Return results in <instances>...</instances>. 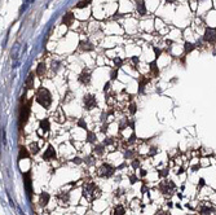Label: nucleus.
<instances>
[{"instance_id":"obj_1","label":"nucleus","mask_w":216,"mask_h":215,"mask_svg":"<svg viewBox=\"0 0 216 215\" xmlns=\"http://www.w3.org/2000/svg\"><path fill=\"white\" fill-rule=\"evenodd\" d=\"M25 97L26 95H22L21 97V105H20V115H18V127L20 130H22V127L26 124L27 119H29V115H30V106H31V102H32V98L31 100L27 101V104H25Z\"/></svg>"},{"instance_id":"obj_2","label":"nucleus","mask_w":216,"mask_h":215,"mask_svg":"<svg viewBox=\"0 0 216 215\" xmlns=\"http://www.w3.org/2000/svg\"><path fill=\"white\" fill-rule=\"evenodd\" d=\"M100 196H101V191L93 181H88L83 185V197L88 202H93Z\"/></svg>"},{"instance_id":"obj_3","label":"nucleus","mask_w":216,"mask_h":215,"mask_svg":"<svg viewBox=\"0 0 216 215\" xmlns=\"http://www.w3.org/2000/svg\"><path fill=\"white\" fill-rule=\"evenodd\" d=\"M35 100L39 105H42L44 109H49V106L52 105V93L49 92V90L44 87H40L39 90L36 91V96H35Z\"/></svg>"},{"instance_id":"obj_4","label":"nucleus","mask_w":216,"mask_h":215,"mask_svg":"<svg viewBox=\"0 0 216 215\" xmlns=\"http://www.w3.org/2000/svg\"><path fill=\"white\" fill-rule=\"evenodd\" d=\"M115 168L113 166L107 165V163H104V165L100 166L99 171H97V175L99 176H102V178H110V176L114 174Z\"/></svg>"},{"instance_id":"obj_5","label":"nucleus","mask_w":216,"mask_h":215,"mask_svg":"<svg viewBox=\"0 0 216 215\" xmlns=\"http://www.w3.org/2000/svg\"><path fill=\"white\" fill-rule=\"evenodd\" d=\"M83 104H84V109H86V110H92L93 108L97 106V100L93 95L87 93L83 97Z\"/></svg>"},{"instance_id":"obj_6","label":"nucleus","mask_w":216,"mask_h":215,"mask_svg":"<svg viewBox=\"0 0 216 215\" xmlns=\"http://www.w3.org/2000/svg\"><path fill=\"white\" fill-rule=\"evenodd\" d=\"M24 184L26 189V194L30 199L32 198V180H31V172L24 174Z\"/></svg>"},{"instance_id":"obj_7","label":"nucleus","mask_w":216,"mask_h":215,"mask_svg":"<svg viewBox=\"0 0 216 215\" xmlns=\"http://www.w3.org/2000/svg\"><path fill=\"white\" fill-rule=\"evenodd\" d=\"M203 40L206 43H210V44H216V28L212 27H207L203 34Z\"/></svg>"},{"instance_id":"obj_8","label":"nucleus","mask_w":216,"mask_h":215,"mask_svg":"<svg viewBox=\"0 0 216 215\" xmlns=\"http://www.w3.org/2000/svg\"><path fill=\"white\" fill-rule=\"evenodd\" d=\"M159 188H161V192L163 194H172V191H173V188H175V184L173 183H171V181H163V183L159 185Z\"/></svg>"},{"instance_id":"obj_9","label":"nucleus","mask_w":216,"mask_h":215,"mask_svg":"<svg viewBox=\"0 0 216 215\" xmlns=\"http://www.w3.org/2000/svg\"><path fill=\"white\" fill-rule=\"evenodd\" d=\"M78 80H79V83H82V84H84V85L89 84V82H91V73H89V70H83L82 74L79 75Z\"/></svg>"},{"instance_id":"obj_10","label":"nucleus","mask_w":216,"mask_h":215,"mask_svg":"<svg viewBox=\"0 0 216 215\" xmlns=\"http://www.w3.org/2000/svg\"><path fill=\"white\" fill-rule=\"evenodd\" d=\"M43 159H45V161L56 159V152H55L52 145H48V149L45 150V153L43 154Z\"/></svg>"},{"instance_id":"obj_11","label":"nucleus","mask_w":216,"mask_h":215,"mask_svg":"<svg viewBox=\"0 0 216 215\" xmlns=\"http://www.w3.org/2000/svg\"><path fill=\"white\" fill-rule=\"evenodd\" d=\"M136 10L140 16H145L146 14V5L144 3V0H138L136 1Z\"/></svg>"},{"instance_id":"obj_12","label":"nucleus","mask_w":216,"mask_h":215,"mask_svg":"<svg viewBox=\"0 0 216 215\" xmlns=\"http://www.w3.org/2000/svg\"><path fill=\"white\" fill-rule=\"evenodd\" d=\"M73 22H74V14L71 12H68L65 16H63L62 23H63V25H66V26H71V25H73Z\"/></svg>"},{"instance_id":"obj_13","label":"nucleus","mask_w":216,"mask_h":215,"mask_svg":"<svg viewBox=\"0 0 216 215\" xmlns=\"http://www.w3.org/2000/svg\"><path fill=\"white\" fill-rule=\"evenodd\" d=\"M34 84H35V75H34V73L31 71L26 79V90H32Z\"/></svg>"},{"instance_id":"obj_14","label":"nucleus","mask_w":216,"mask_h":215,"mask_svg":"<svg viewBox=\"0 0 216 215\" xmlns=\"http://www.w3.org/2000/svg\"><path fill=\"white\" fill-rule=\"evenodd\" d=\"M199 215H215V209L210 206H203L199 209Z\"/></svg>"},{"instance_id":"obj_15","label":"nucleus","mask_w":216,"mask_h":215,"mask_svg":"<svg viewBox=\"0 0 216 215\" xmlns=\"http://www.w3.org/2000/svg\"><path fill=\"white\" fill-rule=\"evenodd\" d=\"M45 73H47V66H45V64H39L38 65V67H36V71H35V74L38 75V77H40V78H43L45 75Z\"/></svg>"},{"instance_id":"obj_16","label":"nucleus","mask_w":216,"mask_h":215,"mask_svg":"<svg viewBox=\"0 0 216 215\" xmlns=\"http://www.w3.org/2000/svg\"><path fill=\"white\" fill-rule=\"evenodd\" d=\"M149 83V78L148 77H141L140 79H138V93H142L144 88H145V85Z\"/></svg>"},{"instance_id":"obj_17","label":"nucleus","mask_w":216,"mask_h":215,"mask_svg":"<svg viewBox=\"0 0 216 215\" xmlns=\"http://www.w3.org/2000/svg\"><path fill=\"white\" fill-rule=\"evenodd\" d=\"M48 201H49V193H47V192H42L40 193V197H39V202L42 206H47Z\"/></svg>"},{"instance_id":"obj_18","label":"nucleus","mask_w":216,"mask_h":215,"mask_svg":"<svg viewBox=\"0 0 216 215\" xmlns=\"http://www.w3.org/2000/svg\"><path fill=\"white\" fill-rule=\"evenodd\" d=\"M79 48H80V51H92L93 49V45H92L89 41H84V40H82L80 43H79Z\"/></svg>"},{"instance_id":"obj_19","label":"nucleus","mask_w":216,"mask_h":215,"mask_svg":"<svg viewBox=\"0 0 216 215\" xmlns=\"http://www.w3.org/2000/svg\"><path fill=\"white\" fill-rule=\"evenodd\" d=\"M39 126H40V130H42V131H44V132H48L49 131V121H48L47 118L45 119H42V121L39 122Z\"/></svg>"},{"instance_id":"obj_20","label":"nucleus","mask_w":216,"mask_h":215,"mask_svg":"<svg viewBox=\"0 0 216 215\" xmlns=\"http://www.w3.org/2000/svg\"><path fill=\"white\" fill-rule=\"evenodd\" d=\"M29 157H30V153H29V150H27L25 146H21V148H20L18 159H22V158H29Z\"/></svg>"},{"instance_id":"obj_21","label":"nucleus","mask_w":216,"mask_h":215,"mask_svg":"<svg viewBox=\"0 0 216 215\" xmlns=\"http://www.w3.org/2000/svg\"><path fill=\"white\" fill-rule=\"evenodd\" d=\"M150 71H151V74H153L154 77H159V69H158V66H157L155 61L150 62Z\"/></svg>"},{"instance_id":"obj_22","label":"nucleus","mask_w":216,"mask_h":215,"mask_svg":"<svg viewBox=\"0 0 216 215\" xmlns=\"http://www.w3.org/2000/svg\"><path fill=\"white\" fill-rule=\"evenodd\" d=\"M96 134H93L92 131H87V141L88 142H95L96 141Z\"/></svg>"},{"instance_id":"obj_23","label":"nucleus","mask_w":216,"mask_h":215,"mask_svg":"<svg viewBox=\"0 0 216 215\" xmlns=\"http://www.w3.org/2000/svg\"><path fill=\"white\" fill-rule=\"evenodd\" d=\"M124 207L122 205H118L117 207L114 209V215H124Z\"/></svg>"},{"instance_id":"obj_24","label":"nucleus","mask_w":216,"mask_h":215,"mask_svg":"<svg viewBox=\"0 0 216 215\" xmlns=\"http://www.w3.org/2000/svg\"><path fill=\"white\" fill-rule=\"evenodd\" d=\"M194 48H195V45L193 43H189V41L185 43V53H189V52L194 51Z\"/></svg>"},{"instance_id":"obj_25","label":"nucleus","mask_w":216,"mask_h":215,"mask_svg":"<svg viewBox=\"0 0 216 215\" xmlns=\"http://www.w3.org/2000/svg\"><path fill=\"white\" fill-rule=\"evenodd\" d=\"M89 3H91V0H82V1H79L78 4H76V8H79V9H82V8H86L89 5Z\"/></svg>"},{"instance_id":"obj_26","label":"nucleus","mask_w":216,"mask_h":215,"mask_svg":"<svg viewBox=\"0 0 216 215\" xmlns=\"http://www.w3.org/2000/svg\"><path fill=\"white\" fill-rule=\"evenodd\" d=\"M95 153H96V154H102V153H104V150H105V148H104V145L102 144H99V145H96V146H95Z\"/></svg>"},{"instance_id":"obj_27","label":"nucleus","mask_w":216,"mask_h":215,"mask_svg":"<svg viewBox=\"0 0 216 215\" xmlns=\"http://www.w3.org/2000/svg\"><path fill=\"white\" fill-rule=\"evenodd\" d=\"M76 124H78L79 127H82L83 130L88 131V128H87V123H86V121H84L83 118H79V119H78V123H76Z\"/></svg>"},{"instance_id":"obj_28","label":"nucleus","mask_w":216,"mask_h":215,"mask_svg":"<svg viewBox=\"0 0 216 215\" xmlns=\"http://www.w3.org/2000/svg\"><path fill=\"white\" fill-rule=\"evenodd\" d=\"M30 149H31V152L34 153V154H36V153L39 152V146H38L36 142H32V144L30 145Z\"/></svg>"},{"instance_id":"obj_29","label":"nucleus","mask_w":216,"mask_h":215,"mask_svg":"<svg viewBox=\"0 0 216 215\" xmlns=\"http://www.w3.org/2000/svg\"><path fill=\"white\" fill-rule=\"evenodd\" d=\"M136 111H137V106H136V104H131V105H130V113L132 114V115H135Z\"/></svg>"},{"instance_id":"obj_30","label":"nucleus","mask_w":216,"mask_h":215,"mask_svg":"<svg viewBox=\"0 0 216 215\" xmlns=\"http://www.w3.org/2000/svg\"><path fill=\"white\" fill-rule=\"evenodd\" d=\"M122 64H123V61H122V58H119V57H117V58H114V65H115V67H120L122 66Z\"/></svg>"},{"instance_id":"obj_31","label":"nucleus","mask_w":216,"mask_h":215,"mask_svg":"<svg viewBox=\"0 0 216 215\" xmlns=\"http://www.w3.org/2000/svg\"><path fill=\"white\" fill-rule=\"evenodd\" d=\"M118 77V69H114L111 70V73H110V78H111V80H115Z\"/></svg>"},{"instance_id":"obj_32","label":"nucleus","mask_w":216,"mask_h":215,"mask_svg":"<svg viewBox=\"0 0 216 215\" xmlns=\"http://www.w3.org/2000/svg\"><path fill=\"white\" fill-rule=\"evenodd\" d=\"M154 53H155V57H157V58H158V57L161 56L162 51H161V49H158V48H157V47H154Z\"/></svg>"},{"instance_id":"obj_33","label":"nucleus","mask_w":216,"mask_h":215,"mask_svg":"<svg viewBox=\"0 0 216 215\" xmlns=\"http://www.w3.org/2000/svg\"><path fill=\"white\" fill-rule=\"evenodd\" d=\"M138 165H140V162H138L137 159H135V161L132 162V167H133V168H137V167H138Z\"/></svg>"},{"instance_id":"obj_34","label":"nucleus","mask_w":216,"mask_h":215,"mask_svg":"<svg viewBox=\"0 0 216 215\" xmlns=\"http://www.w3.org/2000/svg\"><path fill=\"white\" fill-rule=\"evenodd\" d=\"M205 185V179H199V184H198V188H202V187Z\"/></svg>"},{"instance_id":"obj_35","label":"nucleus","mask_w":216,"mask_h":215,"mask_svg":"<svg viewBox=\"0 0 216 215\" xmlns=\"http://www.w3.org/2000/svg\"><path fill=\"white\" fill-rule=\"evenodd\" d=\"M109 88H110V82L105 83V85H104V91H105V92H106V91L109 90Z\"/></svg>"},{"instance_id":"obj_36","label":"nucleus","mask_w":216,"mask_h":215,"mask_svg":"<svg viewBox=\"0 0 216 215\" xmlns=\"http://www.w3.org/2000/svg\"><path fill=\"white\" fill-rule=\"evenodd\" d=\"M167 174H168V170H164V171H161V172H159V175H161V176H166Z\"/></svg>"},{"instance_id":"obj_37","label":"nucleus","mask_w":216,"mask_h":215,"mask_svg":"<svg viewBox=\"0 0 216 215\" xmlns=\"http://www.w3.org/2000/svg\"><path fill=\"white\" fill-rule=\"evenodd\" d=\"M111 142H113V140H111V139H105L104 144H111Z\"/></svg>"},{"instance_id":"obj_38","label":"nucleus","mask_w":216,"mask_h":215,"mask_svg":"<svg viewBox=\"0 0 216 215\" xmlns=\"http://www.w3.org/2000/svg\"><path fill=\"white\" fill-rule=\"evenodd\" d=\"M106 130H107V124H104V126H102V128H101V131L105 134V132H106Z\"/></svg>"},{"instance_id":"obj_39","label":"nucleus","mask_w":216,"mask_h":215,"mask_svg":"<svg viewBox=\"0 0 216 215\" xmlns=\"http://www.w3.org/2000/svg\"><path fill=\"white\" fill-rule=\"evenodd\" d=\"M132 61L135 62V64H138V57H136V56H135V57H132Z\"/></svg>"},{"instance_id":"obj_40","label":"nucleus","mask_w":216,"mask_h":215,"mask_svg":"<svg viewBox=\"0 0 216 215\" xmlns=\"http://www.w3.org/2000/svg\"><path fill=\"white\" fill-rule=\"evenodd\" d=\"M74 162H75V163H80L82 161H80V158H74Z\"/></svg>"},{"instance_id":"obj_41","label":"nucleus","mask_w":216,"mask_h":215,"mask_svg":"<svg viewBox=\"0 0 216 215\" xmlns=\"http://www.w3.org/2000/svg\"><path fill=\"white\" fill-rule=\"evenodd\" d=\"M131 183H132V184L136 183V178H135V176H132V178H131Z\"/></svg>"},{"instance_id":"obj_42","label":"nucleus","mask_w":216,"mask_h":215,"mask_svg":"<svg viewBox=\"0 0 216 215\" xmlns=\"http://www.w3.org/2000/svg\"><path fill=\"white\" fill-rule=\"evenodd\" d=\"M145 175H146V171L142 170V171H141V176H145Z\"/></svg>"},{"instance_id":"obj_43","label":"nucleus","mask_w":216,"mask_h":215,"mask_svg":"<svg viewBox=\"0 0 216 215\" xmlns=\"http://www.w3.org/2000/svg\"><path fill=\"white\" fill-rule=\"evenodd\" d=\"M167 1H168V3H175L176 0H167Z\"/></svg>"}]
</instances>
